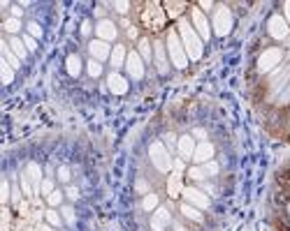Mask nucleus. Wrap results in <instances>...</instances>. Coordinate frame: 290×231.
Returning <instances> with one entry per match:
<instances>
[{
	"instance_id": "f257e3e1",
	"label": "nucleus",
	"mask_w": 290,
	"mask_h": 231,
	"mask_svg": "<svg viewBox=\"0 0 290 231\" xmlns=\"http://www.w3.org/2000/svg\"><path fill=\"white\" fill-rule=\"evenodd\" d=\"M179 37H181V42H183V49H186L188 60L202 58V40H200V35L195 33V28H190L188 21H181V23H179Z\"/></svg>"
},
{
	"instance_id": "f03ea898",
	"label": "nucleus",
	"mask_w": 290,
	"mask_h": 231,
	"mask_svg": "<svg viewBox=\"0 0 290 231\" xmlns=\"http://www.w3.org/2000/svg\"><path fill=\"white\" fill-rule=\"evenodd\" d=\"M167 53H169V60H172V65L183 70V67L188 65V56H186V49H183V42L179 37L176 30H169L167 33Z\"/></svg>"
},
{
	"instance_id": "7ed1b4c3",
	"label": "nucleus",
	"mask_w": 290,
	"mask_h": 231,
	"mask_svg": "<svg viewBox=\"0 0 290 231\" xmlns=\"http://www.w3.org/2000/svg\"><path fill=\"white\" fill-rule=\"evenodd\" d=\"M148 157H151V164L158 169V171L167 173L172 169V157H169V151L165 148L162 141H153L148 146Z\"/></svg>"
},
{
	"instance_id": "20e7f679",
	"label": "nucleus",
	"mask_w": 290,
	"mask_h": 231,
	"mask_svg": "<svg viewBox=\"0 0 290 231\" xmlns=\"http://www.w3.org/2000/svg\"><path fill=\"white\" fill-rule=\"evenodd\" d=\"M211 28H214V33L218 37H225V35L232 30V12H230L228 7H218L216 12H214V21H211Z\"/></svg>"
},
{
	"instance_id": "39448f33",
	"label": "nucleus",
	"mask_w": 290,
	"mask_h": 231,
	"mask_svg": "<svg viewBox=\"0 0 290 231\" xmlns=\"http://www.w3.org/2000/svg\"><path fill=\"white\" fill-rule=\"evenodd\" d=\"M284 60V51L279 49V46H272V49H265L263 53H260V58H258V70L260 72H272L274 67L279 65Z\"/></svg>"
},
{
	"instance_id": "423d86ee",
	"label": "nucleus",
	"mask_w": 290,
	"mask_h": 231,
	"mask_svg": "<svg viewBox=\"0 0 290 231\" xmlns=\"http://www.w3.org/2000/svg\"><path fill=\"white\" fill-rule=\"evenodd\" d=\"M267 30H270V35L274 37V40H288V35H290L288 21H286L281 14L270 16V21H267Z\"/></svg>"
},
{
	"instance_id": "0eeeda50",
	"label": "nucleus",
	"mask_w": 290,
	"mask_h": 231,
	"mask_svg": "<svg viewBox=\"0 0 290 231\" xmlns=\"http://www.w3.org/2000/svg\"><path fill=\"white\" fill-rule=\"evenodd\" d=\"M126 72H128V77L133 81H142L144 79V60H142V56L137 51H130L128 53V60H126Z\"/></svg>"
},
{
	"instance_id": "6e6552de",
	"label": "nucleus",
	"mask_w": 290,
	"mask_h": 231,
	"mask_svg": "<svg viewBox=\"0 0 290 231\" xmlns=\"http://www.w3.org/2000/svg\"><path fill=\"white\" fill-rule=\"evenodd\" d=\"M183 199H186V204L195 206V208H200V211H204V208H209V197L204 194V192L195 190V187H186V190H181Z\"/></svg>"
},
{
	"instance_id": "1a4fd4ad",
	"label": "nucleus",
	"mask_w": 290,
	"mask_h": 231,
	"mask_svg": "<svg viewBox=\"0 0 290 231\" xmlns=\"http://www.w3.org/2000/svg\"><path fill=\"white\" fill-rule=\"evenodd\" d=\"M95 35H98V40H102V42H112V40H116L119 28H116L114 21L100 19L98 21V26H95Z\"/></svg>"
},
{
	"instance_id": "9d476101",
	"label": "nucleus",
	"mask_w": 290,
	"mask_h": 231,
	"mask_svg": "<svg viewBox=\"0 0 290 231\" xmlns=\"http://www.w3.org/2000/svg\"><path fill=\"white\" fill-rule=\"evenodd\" d=\"M193 26H195V33L200 35V40H209L211 37V28H209V21L204 19L202 9H193Z\"/></svg>"
},
{
	"instance_id": "9b49d317",
	"label": "nucleus",
	"mask_w": 290,
	"mask_h": 231,
	"mask_svg": "<svg viewBox=\"0 0 290 231\" xmlns=\"http://www.w3.org/2000/svg\"><path fill=\"white\" fill-rule=\"evenodd\" d=\"M169 222H172L169 211H167V208H160V206H158V208L153 211V215H151V229H153V231H165Z\"/></svg>"
},
{
	"instance_id": "f8f14e48",
	"label": "nucleus",
	"mask_w": 290,
	"mask_h": 231,
	"mask_svg": "<svg viewBox=\"0 0 290 231\" xmlns=\"http://www.w3.org/2000/svg\"><path fill=\"white\" fill-rule=\"evenodd\" d=\"M88 53H91V58L98 60V63H102V60H107L109 56H112V49H109L107 42L102 40H93L91 44H88Z\"/></svg>"
},
{
	"instance_id": "ddd939ff",
	"label": "nucleus",
	"mask_w": 290,
	"mask_h": 231,
	"mask_svg": "<svg viewBox=\"0 0 290 231\" xmlns=\"http://www.w3.org/2000/svg\"><path fill=\"white\" fill-rule=\"evenodd\" d=\"M107 88L114 92V95H126V92H128V88H130V83H128V79H126V77H121L119 72H112L107 77Z\"/></svg>"
},
{
	"instance_id": "4468645a",
	"label": "nucleus",
	"mask_w": 290,
	"mask_h": 231,
	"mask_svg": "<svg viewBox=\"0 0 290 231\" xmlns=\"http://www.w3.org/2000/svg\"><path fill=\"white\" fill-rule=\"evenodd\" d=\"M195 139L190 137V134H183V137H179V144H176V151H179V155H181V159H193V155H195Z\"/></svg>"
},
{
	"instance_id": "2eb2a0df",
	"label": "nucleus",
	"mask_w": 290,
	"mask_h": 231,
	"mask_svg": "<svg viewBox=\"0 0 290 231\" xmlns=\"http://www.w3.org/2000/svg\"><path fill=\"white\" fill-rule=\"evenodd\" d=\"M288 81H290V63L284 67V70H277V72L272 74V88H274V92H284V88L288 86Z\"/></svg>"
},
{
	"instance_id": "dca6fc26",
	"label": "nucleus",
	"mask_w": 290,
	"mask_h": 231,
	"mask_svg": "<svg viewBox=\"0 0 290 231\" xmlns=\"http://www.w3.org/2000/svg\"><path fill=\"white\" fill-rule=\"evenodd\" d=\"M26 176L30 178V183H33V190H35V194H37V192L42 190V183H44V178H42V166L37 164V162H28Z\"/></svg>"
},
{
	"instance_id": "f3484780",
	"label": "nucleus",
	"mask_w": 290,
	"mask_h": 231,
	"mask_svg": "<svg viewBox=\"0 0 290 231\" xmlns=\"http://www.w3.org/2000/svg\"><path fill=\"white\" fill-rule=\"evenodd\" d=\"M211 157H214V146H211L209 141L197 144L195 155H193V159H195L197 164H207V162H211Z\"/></svg>"
},
{
	"instance_id": "a211bd4d",
	"label": "nucleus",
	"mask_w": 290,
	"mask_h": 231,
	"mask_svg": "<svg viewBox=\"0 0 290 231\" xmlns=\"http://www.w3.org/2000/svg\"><path fill=\"white\" fill-rule=\"evenodd\" d=\"M126 60H128V51H126V46L116 44L114 49H112V56H109V63H112V67H114V72L119 70V67H126Z\"/></svg>"
},
{
	"instance_id": "6ab92c4d",
	"label": "nucleus",
	"mask_w": 290,
	"mask_h": 231,
	"mask_svg": "<svg viewBox=\"0 0 290 231\" xmlns=\"http://www.w3.org/2000/svg\"><path fill=\"white\" fill-rule=\"evenodd\" d=\"M153 53H155V65H158V72L167 74V58H165V44L162 42H155L153 44Z\"/></svg>"
},
{
	"instance_id": "aec40b11",
	"label": "nucleus",
	"mask_w": 290,
	"mask_h": 231,
	"mask_svg": "<svg viewBox=\"0 0 290 231\" xmlns=\"http://www.w3.org/2000/svg\"><path fill=\"white\" fill-rule=\"evenodd\" d=\"M81 65H84V63H81V58L77 53H70L68 58H65V70H68V74L74 77V79L81 74Z\"/></svg>"
},
{
	"instance_id": "412c9836",
	"label": "nucleus",
	"mask_w": 290,
	"mask_h": 231,
	"mask_svg": "<svg viewBox=\"0 0 290 231\" xmlns=\"http://www.w3.org/2000/svg\"><path fill=\"white\" fill-rule=\"evenodd\" d=\"M0 51H2V58L7 60V63H9V65L14 67V70H16V67H19V56H16V53L12 51V46H9V42H0Z\"/></svg>"
},
{
	"instance_id": "4be33fe9",
	"label": "nucleus",
	"mask_w": 290,
	"mask_h": 231,
	"mask_svg": "<svg viewBox=\"0 0 290 231\" xmlns=\"http://www.w3.org/2000/svg\"><path fill=\"white\" fill-rule=\"evenodd\" d=\"M9 46H12V51L19 56V60H26L28 53H30L26 49V44H23V40H21V37H12V40H9Z\"/></svg>"
},
{
	"instance_id": "5701e85b",
	"label": "nucleus",
	"mask_w": 290,
	"mask_h": 231,
	"mask_svg": "<svg viewBox=\"0 0 290 231\" xmlns=\"http://www.w3.org/2000/svg\"><path fill=\"white\" fill-rule=\"evenodd\" d=\"M181 213H183V218L193 220V222H202V213H200V208H195V206L183 204L181 206Z\"/></svg>"
},
{
	"instance_id": "b1692460",
	"label": "nucleus",
	"mask_w": 290,
	"mask_h": 231,
	"mask_svg": "<svg viewBox=\"0 0 290 231\" xmlns=\"http://www.w3.org/2000/svg\"><path fill=\"white\" fill-rule=\"evenodd\" d=\"M0 77H2V83H12L14 81V67L5 58L0 60Z\"/></svg>"
},
{
	"instance_id": "393cba45",
	"label": "nucleus",
	"mask_w": 290,
	"mask_h": 231,
	"mask_svg": "<svg viewBox=\"0 0 290 231\" xmlns=\"http://www.w3.org/2000/svg\"><path fill=\"white\" fill-rule=\"evenodd\" d=\"M142 208H144V211H148V213H153L155 208H158V194L148 192L146 197H144V201H142Z\"/></svg>"
},
{
	"instance_id": "a878e982",
	"label": "nucleus",
	"mask_w": 290,
	"mask_h": 231,
	"mask_svg": "<svg viewBox=\"0 0 290 231\" xmlns=\"http://www.w3.org/2000/svg\"><path fill=\"white\" fill-rule=\"evenodd\" d=\"M86 72H88V77H91V79H98V77L102 74V65L98 63V60L91 58V60L86 63Z\"/></svg>"
},
{
	"instance_id": "bb28decb",
	"label": "nucleus",
	"mask_w": 290,
	"mask_h": 231,
	"mask_svg": "<svg viewBox=\"0 0 290 231\" xmlns=\"http://www.w3.org/2000/svg\"><path fill=\"white\" fill-rule=\"evenodd\" d=\"M140 56H142L144 63H151V58H153V53H151V44H148V40H140Z\"/></svg>"
},
{
	"instance_id": "cd10ccee",
	"label": "nucleus",
	"mask_w": 290,
	"mask_h": 231,
	"mask_svg": "<svg viewBox=\"0 0 290 231\" xmlns=\"http://www.w3.org/2000/svg\"><path fill=\"white\" fill-rule=\"evenodd\" d=\"M2 28H5L7 33L16 35L21 30V19H14V16H9V19H5V23H2Z\"/></svg>"
},
{
	"instance_id": "c85d7f7f",
	"label": "nucleus",
	"mask_w": 290,
	"mask_h": 231,
	"mask_svg": "<svg viewBox=\"0 0 290 231\" xmlns=\"http://www.w3.org/2000/svg\"><path fill=\"white\" fill-rule=\"evenodd\" d=\"M63 222H65V220H63L61 213H56L54 208H51V211H47V225H51V227H56V229H58Z\"/></svg>"
},
{
	"instance_id": "c756f323",
	"label": "nucleus",
	"mask_w": 290,
	"mask_h": 231,
	"mask_svg": "<svg viewBox=\"0 0 290 231\" xmlns=\"http://www.w3.org/2000/svg\"><path fill=\"white\" fill-rule=\"evenodd\" d=\"M47 204L51 206V208H58V206H63V192L61 190H54L47 197Z\"/></svg>"
},
{
	"instance_id": "7c9ffc66",
	"label": "nucleus",
	"mask_w": 290,
	"mask_h": 231,
	"mask_svg": "<svg viewBox=\"0 0 290 231\" xmlns=\"http://www.w3.org/2000/svg\"><path fill=\"white\" fill-rule=\"evenodd\" d=\"M179 190H181V176H179V173H174V176L169 178V197H176V194H179Z\"/></svg>"
},
{
	"instance_id": "2f4dec72",
	"label": "nucleus",
	"mask_w": 290,
	"mask_h": 231,
	"mask_svg": "<svg viewBox=\"0 0 290 231\" xmlns=\"http://www.w3.org/2000/svg\"><path fill=\"white\" fill-rule=\"evenodd\" d=\"M56 178L61 180V183H70V178H72V171H70V166H58V171H56Z\"/></svg>"
},
{
	"instance_id": "473e14b6",
	"label": "nucleus",
	"mask_w": 290,
	"mask_h": 231,
	"mask_svg": "<svg viewBox=\"0 0 290 231\" xmlns=\"http://www.w3.org/2000/svg\"><path fill=\"white\" fill-rule=\"evenodd\" d=\"M162 144H165V148H167V151H174L176 144H179V137H176V134H172V132H167L165 137H162Z\"/></svg>"
},
{
	"instance_id": "72a5a7b5",
	"label": "nucleus",
	"mask_w": 290,
	"mask_h": 231,
	"mask_svg": "<svg viewBox=\"0 0 290 231\" xmlns=\"http://www.w3.org/2000/svg\"><path fill=\"white\" fill-rule=\"evenodd\" d=\"M61 215L68 225H74V208L72 206H61Z\"/></svg>"
},
{
	"instance_id": "f704fd0d",
	"label": "nucleus",
	"mask_w": 290,
	"mask_h": 231,
	"mask_svg": "<svg viewBox=\"0 0 290 231\" xmlns=\"http://www.w3.org/2000/svg\"><path fill=\"white\" fill-rule=\"evenodd\" d=\"M21 190H23V194H35L33 183H30V178L26 176V171L21 173Z\"/></svg>"
},
{
	"instance_id": "c9c22d12",
	"label": "nucleus",
	"mask_w": 290,
	"mask_h": 231,
	"mask_svg": "<svg viewBox=\"0 0 290 231\" xmlns=\"http://www.w3.org/2000/svg\"><path fill=\"white\" fill-rule=\"evenodd\" d=\"M26 28H28V35H30V37H35V40H37V37H42V26L37 23V21H30Z\"/></svg>"
},
{
	"instance_id": "e433bc0d",
	"label": "nucleus",
	"mask_w": 290,
	"mask_h": 231,
	"mask_svg": "<svg viewBox=\"0 0 290 231\" xmlns=\"http://www.w3.org/2000/svg\"><path fill=\"white\" fill-rule=\"evenodd\" d=\"M188 176H190L193 180H204V176H207V173H204L202 166H193V169L188 171Z\"/></svg>"
},
{
	"instance_id": "4c0bfd02",
	"label": "nucleus",
	"mask_w": 290,
	"mask_h": 231,
	"mask_svg": "<svg viewBox=\"0 0 290 231\" xmlns=\"http://www.w3.org/2000/svg\"><path fill=\"white\" fill-rule=\"evenodd\" d=\"M202 169H204V173H207V176H216V173H218V162H214V159H211V162L202 164Z\"/></svg>"
},
{
	"instance_id": "58836bf2",
	"label": "nucleus",
	"mask_w": 290,
	"mask_h": 231,
	"mask_svg": "<svg viewBox=\"0 0 290 231\" xmlns=\"http://www.w3.org/2000/svg\"><path fill=\"white\" fill-rule=\"evenodd\" d=\"M21 40H23V44H26V49H28L30 53L37 51V42H35V37H30V35H23Z\"/></svg>"
},
{
	"instance_id": "ea45409f",
	"label": "nucleus",
	"mask_w": 290,
	"mask_h": 231,
	"mask_svg": "<svg viewBox=\"0 0 290 231\" xmlns=\"http://www.w3.org/2000/svg\"><path fill=\"white\" fill-rule=\"evenodd\" d=\"M56 187H54V180L51 178H44V183H42V194H44V197H49V194H51V192H54Z\"/></svg>"
},
{
	"instance_id": "a19ab883",
	"label": "nucleus",
	"mask_w": 290,
	"mask_h": 231,
	"mask_svg": "<svg viewBox=\"0 0 290 231\" xmlns=\"http://www.w3.org/2000/svg\"><path fill=\"white\" fill-rule=\"evenodd\" d=\"M0 201H2V204L9 201V183H7V180H2V187H0Z\"/></svg>"
},
{
	"instance_id": "79ce46f5",
	"label": "nucleus",
	"mask_w": 290,
	"mask_h": 231,
	"mask_svg": "<svg viewBox=\"0 0 290 231\" xmlns=\"http://www.w3.org/2000/svg\"><path fill=\"white\" fill-rule=\"evenodd\" d=\"M65 194H68V199L77 201V199H79V187H74V185H70L68 190H65Z\"/></svg>"
},
{
	"instance_id": "37998d69",
	"label": "nucleus",
	"mask_w": 290,
	"mask_h": 231,
	"mask_svg": "<svg viewBox=\"0 0 290 231\" xmlns=\"http://www.w3.org/2000/svg\"><path fill=\"white\" fill-rule=\"evenodd\" d=\"M114 9H116L119 14H126V12L130 9V2H114Z\"/></svg>"
},
{
	"instance_id": "c03bdc74",
	"label": "nucleus",
	"mask_w": 290,
	"mask_h": 231,
	"mask_svg": "<svg viewBox=\"0 0 290 231\" xmlns=\"http://www.w3.org/2000/svg\"><path fill=\"white\" fill-rule=\"evenodd\" d=\"M279 102H281V104H286V102H290V83H288V86H286V90L281 92V95H279Z\"/></svg>"
},
{
	"instance_id": "a18cd8bd",
	"label": "nucleus",
	"mask_w": 290,
	"mask_h": 231,
	"mask_svg": "<svg viewBox=\"0 0 290 231\" xmlns=\"http://www.w3.org/2000/svg\"><path fill=\"white\" fill-rule=\"evenodd\" d=\"M190 137H193V139H207V132H204L202 127H195V130H193V134H190Z\"/></svg>"
},
{
	"instance_id": "49530a36",
	"label": "nucleus",
	"mask_w": 290,
	"mask_h": 231,
	"mask_svg": "<svg viewBox=\"0 0 290 231\" xmlns=\"http://www.w3.org/2000/svg\"><path fill=\"white\" fill-rule=\"evenodd\" d=\"M91 33V21H84L81 23V35H88Z\"/></svg>"
},
{
	"instance_id": "de8ad7c7",
	"label": "nucleus",
	"mask_w": 290,
	"mask_h": 231,
	"mask_svg": "<svg viewBox=\"0 0 290 231\" xmlns=\"http://www.w3.org/2000/svg\"><path fill=\"white\" fill-rule=\"evenodd\" d=\"M12 16H14V19H21V16H23V9H21V7L16 5V7L12 9Z\"/></svg>"
},
{
	"instance_id": "09e8293b",
	"label": "nucleus",
	"mask_w": 290,
	"mask_h": 231,
	"mask_svg": "<svg viewBox=\"0 0 290 231\" xmlns=\"http://www.w3.org/2000/svg\"><path fill=\"white\" fill-rule=\"evenodd\" d=\"M284 12H286V21H288V26H290V0L284 2Z\"/></svg>"
},
{
	"instance_id": "8fccbe9b",
	"label": "nucleus",
	"mask_w": 290,
	"mask_h": 231,
	"mask_svg": "<svg viewBox=\"0 0 290 231\" xmlns=\"http://www.w3.org/2000/svg\"><path fill=\"white\" fill-rule=\"evenodd\" d=\"M128 37H130V40H135V37H137V28L135 26L128 28Z\"/></svg>"
},
{
	"instance_id": "3c124183",
	"label": "nucleus",
	"mask_w": 290,
	"mask_h": 231,
	"mask_svg": "<svg viewBox=\"0 0 290 231\" xmlns=\"http://www.w3.org/2000/svg\"><path fill=\"white\" fill-rule=\"evenodd\" d=\"M137 190H140V192H146L148 190L146 183H144V180H140V183H137ZM146 194H148V192H146Z\"/></svg>"
},
{
	"instance_id": "603ef678",
	"label": "nucleus",
	"mask_w": 290,
	"mask_h": 231,
	"mask_svg": "<svg viewBox=\"0 0 290 231\" xmlns=\"http://www.w3.org/2000/svg\"><path fill=\"white\" fill-rule=\"evenodd\" d=\"M200 7H202V9H211V7H214V2H209V0H204V2H200Z\"/></svg>"
},
{
	"instance_id": "864d4df0",
	"label": "nucleus",
	"mask_w": 290,
	"mask_h": 231,
	"mask_svg": "<svg viewBox=\"0 0 290 231\" xmlns=\"http://www.w3.org/2000/svg\"><path fill=\"white\" fill-rule=\"evenodd\" d=\"M12 199H14V204H19V190L12 192Z\"/></svg>"
},
{
	"instance_id": "5fc2aeb1",
	"label": "nucleus",
	"mask_w": 290,
	"mask_h": 231,
	"mask_svg": "<svg viewBox=\"0 0 290 231\" xmlns=\"http://www.w3.org/2000/svg\"><path fill=\"white\" fill-rule=\"evenodd\" d=\"M40 231H56V227H51V225H44V227H42Z\"/></svg>"
},
{
	"instance_id": "6e6d98bb",
	"label": "nucleus",
	"mask_w": 290,
	"mask_h": 231,
	"mask_svg": "<svg viewBox=\"0 0 290 231\" xmlns=\"http://www.w3.org/2000/svg\"><path fill=\"white\" fill-rule=\"evenodd\" d=\"M288 213H290V204H288Z\"/></svg>"
}]
</instances>
